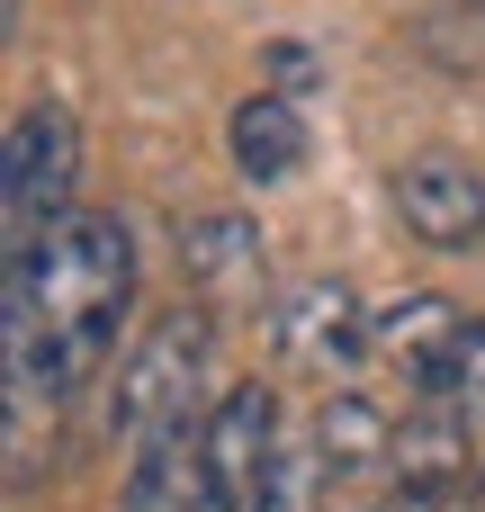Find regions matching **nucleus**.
I'll return each mask as SVG.
<instances>
[{
    "label": "nucleus",
    "instance_id": "nucleus-7",
    "mask_svg": "<svg viewBox=\"0 0 485 512\" xmlns=\"http://www.w3.org/2000/svg\"><path fill=\"white\" fill-rule=\"evenodd\" d=\"M396 216H405V234L432 243V252L477 243L485 234V171L459 162V153H414V162L396 171Z\"/></svg>",
    "mask_w": 485,
    "mask_h": 512
},
{
    "label": "nucleus",
    "instance_id": "nucleus-11",
    "mask_svg": "<svg viewBox=\"0 0 485 512\" xmlns=\"http://www.w3.org/2000/svg\"><path fill=\"white\" fill-rule=\"evenodd\" d=\"M459 324H468V306H450V297H432V288H414V297H396V306H378V315H369L378 360H396V369H405V387H423V378L441 369V351L459 342Z\"/></svg>",
    "mask_w": 485,
    "mask_h": 512
},
{
    "label": "nucleus",
    "instance_id": "nucleus-1",
    "mask_svg": "<svg viewBox=\"0 0 485 512\" xmlns=\"http://www.w3.org/2000/svg\"><path fill=\"white\" fill-rule=\"evenodd\" d=\"M135 306V234L108 207L54 216L27 252H0V360H9V486H36L54 459V414L117 360V324Z\"/></svg>",
    "mask_w": 485,
    "mask_h": 512
},
{
    "label": "nucleus",
    "instance_id": "nucleus-12",
    "mask_svg": "<svg viewBox=\"0 0 485 512\" xmlns=\"http://www.w3.org/2000/svg\"><path fill=\"white\" fill-rule=\"evenodd\" d=\"M180 270H189V288H207V297L243 288V279L261 270V225H252V216H225V207L180 216Z\"/></svg>",
    "mask_w": 485,
    "mask_h": 512
},
{
    "label": "nucleus",
    "instance_id": "nucleus-6",
    "mask_svg": "<svg viewBox=\"0 0 485 512\" xmlns=\"http://www.w3.org/2000/svg\"><path fill=\"white\" fill-rule=\"evenodd\" d=\"M117 512H207V414H171L126 441Z\"/></svg>",
    "mask_w": 485,
    "mask_h": 512
},
{
    "label": "nucleus",
    "instance_id": "nucleus-3",
    "mask_svg": "<svg viewBox=\"0 0 485 512\" xmlns=\"http://www.w3.org/2000/svg\"><path fill=\"white\" fill-rule=\"evenodd\" d=\"M207 351H216V324L198 306H171L135 333V351L117 360V396H108V441H144L153 423L171 414H198V387H207Z\"/></svg>",
    "mask_w": 485,
    "mask_h": 512
},
{
    "label": "nucleus",
    "instance_id": "nucleus-2",
    "mask_svg": "<svg viewBox=\"0 0 485 512\" xmlns=\"http://www.w3.org/2000/svg\"><path fill=\"white\" fill-rule=\"evenodd\" d=\"M72 180H81V126L63 99H18L9 135H0V243L27 252L54 216H72Z\"/></svg>",
    "mask_w": 485,
    "mask_h": 512
},
{
    "label": "nucleus",
    "instance_id": "nucleus-9",
    "mask_svg": "<svg viewBox=\"0 0 485 512\" xmlns=\"http://www.w3.org/2000/svg\"><path fill=\"white\" fill-rule=\"evenodd\" d=\"M315 441L333 459V486H369V477H396V414L360 387H333L315 405Z\"/></svg>",
    "mask_w": 485,
    "mask_h": 512
},
{
    "label": "nucleus",
    "instance_id": "nucleus-10",
    "mask_svg": "<svg viewBox=\"0 0 485 512\" xmlns=\"http://www.w3.org/2000/svg\"><path fill=\"white\" fill-rule=\"evenodd\" d=\"M225 153H234V171H243L252 189L297 180V162H306V117H297V99H288V90H252V99L225 117Z\"/></svg>",
    "mask_w": 485,
    "mask_h": 512
},
{
    "label": "nucleus",
    "instance_id": "nucleus-16",
    "mask_svg": "<svg viewBox=\"0 0 485 512\" xmlns=\"http://www.w3.org/2000/svg\"><path fill=\"white\" fill-rule=\"evenodd\" d=\"M468 512H485V468H477V477H468Z\"/></svg>",
    "mask_w": 485,
    "mask_h": 512
},
{
    "label": "nucleus",
    "instance_id": "nucleus-5",
    "mask_svg": "<svg viewBox=\"0 0 485 512\" xmlns=\"http://www.w3.org/2000/svg\"><path fill=\"white\" fill-rule=\"evenodd\" d=\"M270 342H279L306 378H351V369L378 351V333H369V315H360V297H351L342 279H306V288L270 315Z\"/></svg>",
    "mask_w": 485,
    "mask_h": 512
},
{
    "label": "nucleus",
    "instance_id": "nucleus-8",
    "mask_svg": "<svg viewBox=\"0 0 485 512\" xmlns=\"http://www.w3.org/2000/svg\"><path fill=\"white\" fill-rule=\"evenodd\" d=\"M468 405H441L423 396L405 423H396V486H423V495H450L477 477V441H468Z\"/></svg>",
    "mask_w": 485,
    "mask_h": 512
},
{
    "label": "nucleus",
    "instance_id": "nucleus-14",
    "mask_svg": "<svg viewBox=\"0 0 485 512\" xmlns=\"http://www.w3.org/2000/svg\"><path fill=\"white\" fill-rule=\"evenodd\" d=\"M414 396H441V405H468V414H485V315H468V324H459V342L441 351V369H432Z\"/></svg>",
    "mask_w": 485,
    "mask_h": 512
},
{
    "label": "nucleus",
    "instance_id": "nucleus-15",
    "mask_svg": "<svg viewBox=\"0 0 485 512\" xmlns=\"http://www.w3.org/2000/svg\"><path fill=\"white\" fill-rule=\"evenodd\" d=\"M369 512H441V495H423V486H396V495H378Z\"/></svg>",
    "mask_w": 485,
    "mask_h": 512
},
{
    "label": "nucleus",
    "instance_id": "nucleus-13",
    "mask_svg": "<svg viewBox=\"0 0 485 512\" xmlns=\"http://www.w3.org/2000/svg\"><path fill=\"white\" fill-rule=\"evenodd\" d=\"M252 512H333V459L315 432H279L270 468H261V495Z\"/></svg>",
    "mask_w": 485,
    "mask_h": 512
},
{
    "label": "nucleus",
    "instance_id": "nucleus-4",
    "mask_svg": "<svg viewBox=\"0 0 485 512\" xmlns=\"http://www.w3.org/2000/svg\"><path fill=\"white\" fill-rule=\"evenodd\" d=\"M270 450H279V396L261 378L225 387L207 405V512H252Z\"/></svg>",
    "mask_w": 485,
    "mask_h": 512
}]
</instances>
